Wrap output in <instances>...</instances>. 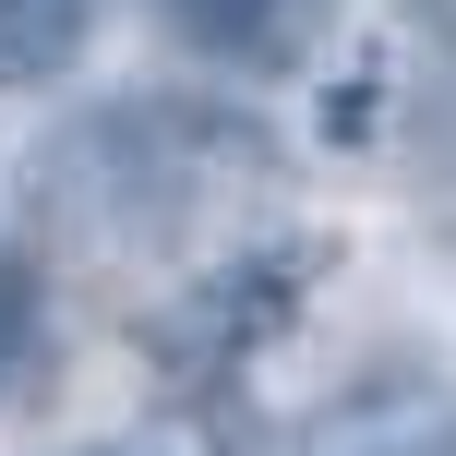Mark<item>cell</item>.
Here are the masks:
<instances>
[{
    "mask_svg": "<svg viewBox=\"0 0 456 456\" xmlns=\"http://www.w3.org/2000/svg\"><path fill=\"white\" fill-rule=\"evenodd\" d=\"M96 0H0V85H48V72L85 48Z\"/></svg>",
    "mask_w": 456,
    "mask_h": 456,
    "instance_id": "6da1fadb",
    "label": "cell"
},
{
    "mask_svg": "<svg viewBox=\"0 0 456 456\" xmlns=\"http://www.w3.org/2000/svg\"><path fill=\"white\" fill-rule=\"evenodd\" d=\"M12 324H24V276L0 265V348H12Z\"/></svg>",
    "mask_w": 456,
    "mask_h": 456,
    "instance_id": "3957f363",
    "label": "cell"
},
{
    "mask_svg": "<svg viewBox=\"0 0 456 456\" xmlns=\"http://www.w3.org/2000/svg\"><path fill=\"white\" fill-rule=\"evenodd\" d=\"M168 24H192V37H216V48H240V37H265V12L276 0H157Z\"/></svg>",
    "mask_w": 456,
    "mask_h": 456,
    "instance_id": "7a4b0ae2",
    "label": "cell"
}]
</instances>
